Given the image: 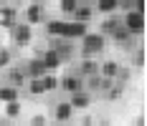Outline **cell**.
<instances>
[{"instance_id":"6da1fadb","label":"cell","mask_w":147,"mask_h":126,"mask_svg":"<svg viewBox=\"0 0 147 126\" xmlns=\"http://www.w3.org/2000/svg\"><path fill=\"white\" fill-rule=\"evenodd\" d=\"M104 45H107V41H104L102 33H89V30H86V33L81 35V53H84V58L102 53Z\"/></svg>"},{"instance_id":"7a4b0ae2","label":"cell","mask_w":147,"mask_h":126,"mask_svg":"<svg viewBox=\"0 0 147 126\" xmlns=\"http://www.w3.org/2000/svg\"><path fill=\"white\" fill-rule=\"evenodd\" d=\"M10 38H13V43L18 48L30 45V43H33V25H28L26 20H23V23H15L13 28H10Z\"/></svg>"},{"instance_id":"3957f363","label":"cell","mask_w":147,"mask_h":126,"mask_svg":"<svg viewBox=\"0 0 147 126\" xmlns=\"http://www.w3.org/2000/svg\"><path fill=\"white\" fill-rule=\"evenodd\" d=\"M124 28L129 30L132 35H142L145 33V13H137V10H127L122 18Z\"/></svg>"},{"instance_id":"277c9868","label":"cell","mask_w":147,"mask_h":126,"mask_svg":"<svg viewBox=\"0 0 147 126\" xmlns=\"http://www.w3.org/2000/svg\"><path fill=\"white\" fill-rule=\"evenodd\" d=\"M86 30H89V28H86V23H79V20H63L61 38H71V41H76V38H81Z\"/></svg>"},{"instance_id":"5b68a950","label":"cell","mask_w":147,"mask_h":126,"mask_svg":"<svg viewBox=\"0 0 147 126\" xmlns=\"http://www.w3.org/2000/svg\"><path fill=\"white\" fill-rule=\"evenodd\" d=\"M15 23H18V8L15 5H3L0 8V28L10 30Z\"/></svg>"},{"instance_id":"8992f818","label":"cell","mask_w":147,"mask_h":126,"mask_svg":"<svg viewBox=\"0 0 147 126\" xmlns=\"http://www.w3.org/2000/svg\"><path fill=\"white\" fill-rule=\"evenodd\" d=\"M41 20H43V3L41 0L28 3V8H26V23L28 25H38Z\"/></svg>"},{"instance_id":"52a82bcc","label":"cell","mask_w":147,"mask_h":126,"mask_svg":"<svg viewBox=\"0 0 147 126\" xmlns=\"http://www.w3.org/2000/svg\"><path fill=\"white\" fill-rule=\"evenodd\" d=\"M59 88L66 91V93H76L84 88V76H63L59 81Z\"/></svg>"},{"instance_id":"ba28073f","label":"cell","mask_w":147,"mask_h":126,"mask_svg":"<svg viewBox=\"0 0 147 126\" xmlns=\"http://www.w3.org/2000/svg\"><path fill=\"white\" fill-rule=\"evenodd\" d=\"M69 103H71L74 111H84V109H89V103H91V96H89L86 91L81 88V91H76V93H69Z\"/></svg>"},{"instance_id":"9c48e42d","label":"cell","mask_w":147,"mask_h":126,"mask_svg":"<svg viewBox=\"0 0 147 126\" xmlns=\"http://www.w3.org/2000/svg\"><path fill=\"white\" fill-rule=\"evenodd\" d=\"M26 73H28V78H41L43 73H48V71H46L43 58H41V56L30 58V61H28V66H26Z\"/></svg>"},{"instance_id":"30bf717a","label":"cell","mask_w":147,"mask_h":126,"mask_svg":"<svg viewBox=\"0 0 147 126\" xmlns=\"http://www.w3.org/2000/svg\"><path fill=\"white\" fill-rule=\"evenodd\" d=\"M74 116V109L69 101H61V103H56V109H53V119L59 121V124H66V121H71Z\"/></svg>"},{"instance_id":"8fae6325","label":"cell","mask_w":147,"mask_h":126,"mask_svg":"<svg viewBox=\"0 0 147 126\" xmlns=\"http://www.w3.org/2000/svg\"><path fill=\"white\" fill-rule=\"evenodd\" d=\"M41 58H43V63H46V71H56L61 63H63V61H61V56L53 51V48H46L43 53H41Z\"/></svg>"},{"instance_id":"7c38bea8","label":"cell","mask_w":147,"mask_h":126,"mask_svg":"<svg viewBox=\"0 0 147 126\" xmlns=\"http://www.w3.org/2000/svg\"><path fill=\"white\" fill-rule=\"evenodd\" d=\"M79 73L86 78V76H94V73H99V63L94 61L91 56H86L84 61H81V66H79Z\"/></svg>"},{"instance_id":"4fadbf2b","label":"cell","mask_w":147,"mask_h":126,"mask_svg":"<svg viewBox=\"0 0 147 126\" xmlns=\"http://www.w3.org/2000/svg\"><path fill=\"white\" fill-rule=\"evenodd\" d=\"M8 81H10V86L20 88V86L28 81V73H26L23 68H10V73H8Z\"/></svg>"},{"instance_id":"5bb4252c","label":"cell","mask_w":147,"mask_h":126,"mask_svg":"<svg viewBox=\"0 0 147 126\" xmlns=\"http://www.w3.org/2000/svg\"><path fill=\"white\" fill-rule=\"evenodd\" d=\"M117 71H119V63H117V61H104L102 66H99V76H107V78H112V81H114Z\"/></svg>"},{"instance_id":"9a60e30c","label":"cell","mask_w":147,"mask_h":126,"mask_svg":"<svg viewBox=\"0 0 147 126\" xmlns=\"http://www.w3.org/2000/svg\"><path fill=\"white\" fill-rule=\"evenodd\" d=\"M74 20H79V23H89V20H91V15H94V10H91V8H89V5H84V8H81V5H76V10H74Z\"/></svg>"},{"instance_id":"2e32d148","label":"cell","mask_w":147,"mask_h":126,"mask_svg":"<svg viewBox=\"0 0 147 126\" xmlns=\"http://www.w3.org/2000/svg\"><path fill=\"white\" fill-rule=\"evenodd\" d=\"M96 10L104 15H112L114 10H119V0H99L96 3Z\"/></svg>"},{"instance_id":"e0dca14e","label":"cell","mask_w":147,"mask_h":126,"mask_svg":"<svg viewBox=\"0 0 147 126\" xmlns=\"http://www.w3.org/2000/svg\"><path fill=\"white\" fill-rule=\"evenodd\" d=\"M18 98V88L15 86H0V103H8Z\"/></svg>"},{"instance_id":"ac0fdd59","label":"cell","mask_w":147,"mask_h":126,"mask_svg":"<svg viewBox=\"0 0 147 126\" xmlns=\"http://www.w3.org/2000/svg\"><path fill=\"white\" fill-rule=\"evenodd\" d=\"M20 111H23V106H20V101H18V98L5 103V116H8V119H18Z\"/></svg>"},{"instance_id":"d6986e66","label":"cell","mask_w":147,"mask_h":126,"mask_svg":"<svg viewBox=\"0 0 147 126\" xmlns=\"http://www.w3.org/2000/svg\"><path fill=\"white\" fill-rule=\"evenodd\" d=\"M122 93H124V83H117V86H109L104 91V98L107 101H117V98H122Z\"/></svg>"},{"instance_id":"ffe728a7","label":"cell","mask_w":147,"mask_h":126,"mask_svg":"<svg viewBox=\"0 0 147 126\" xmlns=\"http://www.w3.org/2000/svg\"><path fill=\"white\" fill-rule=\"evenodd\" d=\"M109 35H112V38H114V41H117V43H124V41H127V38H129V35H132V33H129V30L124 28V23H119V25H117V28H114V30H112Z\"/></svg>"},{"instance_id":"44dd1931","label":"cell","mask_w":147,"mask_h":126,"mask_svg":"<svg viewBox=\"0 0 147 126\" xmlns=\"http://www.w3.org/2000/svg\"><path fill=\"white\" fill-rule=\"evenodd\" d=\"M41 81H43V88H46V93H48V91H56V88H59V78H56V76H51V71L41 76Z\"/></svg>"},{"instance_id":"7402d4cb","label":"cell","mask_w":147,"mask_h":126,"mask_svg":"<svg viewBox=\"0 0 147 126\" xmlns=\"http://www.w3.org/2000/svg\"><path fill=\"white\" fill-rule=\"evenodd\" d=\"M28 93L30 96H41V93H46L43 81H41V78H30L28 81Z\"/></svg>"},{"instance_id":"603a6c76","label":"cell","mask_w":147,"mask_h":126,"mask_svg":"<svg viewBox=\"0 0 147 126\" xmlns=\"http://www.w3.org/2000/svg\"><path fill=\"white\" fill-rule=\"evenodd\" d=\"M119 23H122L119 18H107V20H104L102 25H99V33H102V35H109V33H112V30L117 28Z\"/></svg>"},{"instance_id":"cb8c5ba5","label":"cell","mask_w":147,"mask_h":126,"mask_svg":"<svg viewBox=\"0 0 147 126\" xmlns=\"http://www.w3.org/2000/svg\"><path fill=\"white\" fill-rule=\"evenodd\" d=\"M61 28H63V20H48V23H46V33H48L51 38L61 35Z\"/></svg>"},{"instance_id":"d4e9b609","label":"cell","mask_w":147,"mask_h":126,"mask_svg":"<svg viewBox=\"0 0 147 126\" xmlns=\"http://www.w3.org/2000/svg\"><path fill=\"white\" fill-rule=\"evenodd\" d=\"M76 5H79V0H59V8L63 10V13H74Z\"/></svg>"},{"instance_id":"484cf974","label":"cell","mask_w":147,"mask_h":126,"mask_svg":"<svg viewBox=\"0 0 147 126\" xmlns=\"http://www.w3.org/2000/svg\"><path fill=\"white\" fill-rule=\"evenodd\" d=\"M10 61H13V53H10L8 48H0V68L10 66Z\"/></svg>"},{"instance_id":"4316f807","label":"cell","mask_w":147,"mask_h":126,"mask_svg":"<svg viewBox=\"0 0 147 126\" xmlns=\"http://www.w3.org/2000/svg\"><path fill=\"white\" fill-rule=\"evenodd\" d=\"M145 61H147V53H145V48L134 51V66H137V68H145Z\"/></svg>"},{"instance_id":"83f0119b","label":"cell","mask_w":147,"mask_h":126,"mask_svg":"<svg viewBox=\"0 0 147 126\" xmlns=\"http://www.w3.org/2000/svg\"><path fill=\"white\" fill-rule=\"evenodd\" d=\"M30 124H33V126H46V116H43V113H36V116H30Z\"/></svg>"},{"instance_id":"f1b7e54d","label":"cell","mask_w":147,"mask_h":126,"mask_svg":"<svg viewBox=\"0 0 147 126\" xmlns=\"http://www.w3.org/2000/svg\"><path fill=\"white\" fill-rule=\"evenodd\" d=\"M119 10H134V0H119Z\"/></svg>"},{"instance_id":"f546056e","label":"cell","mask_w":147,"mask_h":126,"mask_svg":"<svg viewBox=\"0 0 147 126\" xmlns=\"http://www.w3.org/2000/svg\"><path fill=\"white\" fill-rule=\"evenodd\" d=\"M145 8H147L145 0H134V10H137V13H145Z\"/></svg>"}]
</instances>
